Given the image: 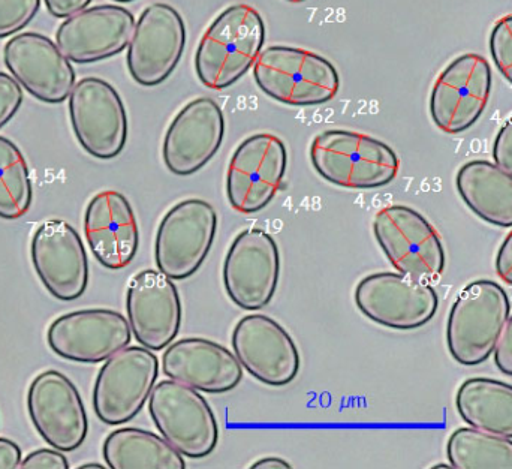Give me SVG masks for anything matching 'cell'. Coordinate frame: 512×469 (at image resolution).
Returning a JSON list of instances; mask_svg holds the SVG:
<instances>
[{
  "instance_id": "obj_5",
  "label": "cell",
  "mask_w": 512,
  "mask_h": 469,
  "mask_svg": "<svg viewBox=\"0 0 512 469\" xmlns=\"http://www.w3.org/2000/svg\"><path fill=\"white\" fill-rule=\"evenodd\" d=\"M376 242L394 269L418 281L433 282L445 270V248L436 228L412 207L394 204L376 213Z\"/></svg>"
},
{
  "instance_id": "obj_39",
  "label": "cell",
  "mask_w": 512,
  "mask_h": 469,
  "mask_svg": "<svg viewBox=\"0 0 512 469\" xmlns=\"http://www.w3.org/2000/svg\"><path fill=\"white\" fill-rule=\"evenodd\" d=\"M251 468H258V469H264V468H291V465L288 464V462L283 461V459L280 458H264L261 459V461L255 462V464H252Z\"/></svg>"
},
{
  "instance_id": "obj_25",
  "label": "cell",
  "mask_w": 512,
  "mask_h": 469,
  "mask_svg": "<svg viewBox=\"0 0 512 469\" xmlns=\"http://www.w3.org/2000/svg\"><path fill=\"white\" fill-rule=\"evenodd\" d=\"M463 203L487 224L512 228V174L486 159L466 162L456 177Z\"/></svg>"
},
{
  "instance_id": "obj_9",
  "label": "cell",
  "mask_w": 512,
  "mask_h": 469,
  "mask_svg": "<svg viewBox=\"0 0 512 469\" xmlns=\"http://www.w3.org/2000/svg\"><path fill=\"white\" fill-rule=\"evenodd\" d=\"M355 305L373 323L393 330H415L435 318L439 296L429 282L403 273H372L358 282Z\"/></svg>"
},
{
  "instance_id": "obj_20",
  "label": "cell",
  "mask_w": 512,
  "mask_h": 469,
  "mask_svg": "<svg viewBox=\"0 0 512 469\" xmlns=\"http://www.w3.org/2000/svg\"><path fill=\"white\" fill-rule=\"evenodd\" d=\"M126 312L132 335L149 350H164L179 335L183 318L179 290L159 270H143L131 279Z\"/></svg>"
},
{
  "instance_id": "obj_17",
  "label": "cell",
  "mask_w": 512,
  "mask_h": 469,
  "mask_svg": "<svg viewBox=\"0 0 512 469\" xmlns=\"http://www.w3.org/2000/svg\"><path fill=\"white\" fill-rule=\"evenodd\" d=\"M129 321L111 309H84L62 315L47 332L56 356L75 363H101L131 344Z\"/></svg>"
},
{
  "instance_id": "obj_4",
  "label": "cell",
  "mask_w": 512,
  "mask_h": 469,
  "mask_svg": "<svg viewBox=\"0 0 512 469\" xmlns=\"http://www.w3.org/2000/svg\"><path fill=\"white\" fill-rule=\"evenodd\" d=\"M510 315V297L498 282L480 279L466 285L448 317L447 344L453 359L463 366L487 362Z\"/></svg>"
},
{
  "instance_id": "obj_2",
  "label": "cell",
  "mask_w": 512,
  "mask_h": 469,
  "mask_svg": "<svg viewBox=\"0 0 512 469\" xmlns=\"http://www.w3.org/2000/svg\"><path fill=\"white\" fill-rule=\"evenodd\" d=\"M310 161L322 179L348 189L382 188L390 185L400 170L399 156L387 143L343 129L316 135Z\"/></svg>"
},
{
  "instance_id": "obj_12",
  "label": "cell",
  "mask_w": 512,
  "mask_h": 469,
  "mask_svg": "<svg viewBox=\"0 0 512 469\" xmlns=\"http://www.w3.org/2000/svg\"><path fill=\"white\" fill-rule=\"evenodd\" d=\"M186 24L168 3H153L141 12L128 45L129 74L143 87L164 83L182 60Z\"/></svg>"
},
{
  "instance_id": "obj_10",
  "label": "cell",
  "mask_w": 512,
  "mask_h": 469,
  "mask_svg": "<svg viewBox=\"0 0 512 469\" xmlns=\"http://www.w3.org/2000/svg\"><path fill=\"white\" fill-rule=\"evenodd\" d=\"M69 117L80 146L102 161L117 158L128 141V114L108 81L86 77L69 95Z\"/></svg>"
},
{
  "instance_id": "obj_36",
  "label": "cell",
  "mask_w": 512,
  "mask_h": 469,
  "mask_svg": "<svg viewBox=\"0 0 512 469\" xmlns=\"http://www.w3.org/2000/svg\"><path fill=\"white\" fill-rule=\"evenodd\" d=\"M92 0H45L48 12L56 18H68L83 11Z\"/></svg>"
},
{
  "instance_id": "obj_1",
  "label": "cell",
  "mask_w": 512,
  "mask_h": 469,
  "mask_svg": "<svg viewBox=\"0 0 512 469\" xmlns=\"http://www.w3.org/2000/svg\"><path fill=\"white\" fill-rule=\"evenodd\" d=\"M264 42L265 23L254 6H230L201 38L195 54L198 78L209 89H228L255 65Z\"/></svg>"
},
{
  "instance_id": "obj_18",
  "label": "cell",
  "mask_w": 512,
  "mask_h": 469,
  "mask_svg": "<svg viewBox=\"0 0 512 469\" xmlns=\"http://www.w3.org/2000/svg\"><path fill=\"white\" fill-rule=\"evenodd\" d=\"M3 62L17 83L38 101L60 104L74 89L71 60L41 33L23 32L9 39L3 48Z\"/></svg>"
},
{
  "instance_id": "obj_22",
  "label": "cell",
  "mask_w": 512,
  "mask_h": 469,
  "mask_svg": "<svg viewBox=\"0 0 512 469\" xmlns=\"http://www.w3.org/2000/svg\"><path fill=\"white\" fill-rule=\"evenodd\" d=\"M135 29V17L119 5H98L60 24L56 44L71 62L96 63L122 53Z\"/></svg>"
},
{
  "instance_id": "obj_21",
  "label": "cell",
  "mask_w": 512,
  "mask_h": 469,
  "mask_svg": "<svg viewBox=\"0 0 512 469\" xmlns=\"http://www.w3.org/2000/svg\"><path fill=\"white\" fill-rule=\"evenodd\" d=\"M225 117L213 99H194L174 117L165 134L162 156L176 176H192L203 170L221 149Z\"/></svg>"
},
{
  "instance_id": "obj_35",
  "label": "cell",
  "mask_w": 512,
  "mask_h": 469,
  "mask_svg": "<svg viewBox=\"0 0 512 469\" xmlns=\"http://www.w3.org/2000/svg\"><path fill=\"white\" fill-rule=\"evenodd\" d=\"M495 362L502 374L512 377V315L508 318L496 345Z\"/></svg>"
},
{
  "instance_id": "obj_34",
  "label": "cell",
  "mask_w": 512,
  "mask_h": 469,
  "mask_svg": "<svg viewBox=\"0 0 512 469\" xmlns=\"http://www.w3.org/2000/svg\"><path fill=\"white\" fill-rule=\"evenodd\" d=\"M63 452L57 449H41L30 453L26 459L21 461V468H51V469H68L69 462Z\"/></svg>"
},
{
  "instance_id": "obj_26",
  "label": "cell",
  "mask_w": 512,
  "mask_h": 469,
  "mask_svg": "<svg viewBox=\"0 0 512 469\" xmlns=\"http://www.w3.org/2000/svg\"><path fill=\"white\" fill-rule=\"evenodd\" d=\"M456 408L466 425L512 438V386L492 378H471L460 386Z\"/></svg>"
},
{
  "instance_id": "obj_41",
  "label": "cell",
  "mask_w": 512,
  "mask_h": 469,
  "mask_svg": "<svg viewBox=\"0 0 512 469\" xmlns=\"http://www.w3.org/2000/svg\"><path fill=\"white\" fill-rule=\"evenodd\" d=\"M114 2H117V3H131V2H135V0H114Z\"/></svg>"
},
{
  "instance_id": "obj_16",
  "label": "cell",
  "mask_w": 512,
  "mask_h": 469,
  "mask_svg": "<svg viewBox=\"0 0 512 469\" xmlns=\"http://www.w3.org/2000/svg\"><path fill=\"white\" fill-rule=\"evenodd\" d=\"M33 269L45 290L60 302H72L86 293L89 260L83 240L71 224L50 219L39 225L30 245Z\"/></svg>"
},
{
  "instance_id": "obj_38",
  "label": "cell",
  "mask_w": 512,
  "mask_h": 469,
  "mask_svg": "<svg viewBox=\"0 0 512 469\" xmlns=\"http://www.w3.org/2000/svg\"><path fill=\"white\" fill-rule=\"evenodd\" d=\"M21 461L20 447L8 438H0V468H18Z\"/></svg>"
},
{
  "instance_id": "obj_37",
  "label": "cell",
  "mask_w": 512,
  "mask_h": 469,
  "mask_svg": "<svg viewBox=\"0 0 512 469\" xmlns=\"http://www.w3.org/2000/svg\"><path fill=\"white\" fill-rule=\"evenodd\" d=\"M496 272L505 284L512 285V230L499 248Z\"/></svg>"
},
{
  "instance_id": "obj_3",
  "label": "cell",
  "mask_w": 512,
  "mask_h": 469,
  "mask_svg": "<svg viewBox=\"0 0 512 469\" xmlns=\"http://www.w3.org/2000/svg\"><path fill=\"white\" fill-rule=\"evenodd\" d=\"M259 89L274 101L295 107L325 104L336 98L340 75L321 54L288 45H271L254 65Z\"/></svg>"
},
{
  "instance_id": "obj_27",
  "label": "cell",
  "mask_w": 512,
  "mask_h": 469,
  "mask_svg": "<svg viewBox=\"0 0 512 469\" xmlns=\"http://www.w3.org/2000/svg\"><path fill=\"white\" fill-rule=\"evenodd\" d=\"M108 468H186L185 458L164 437L137 428L111 432L102 447Z\"/></svg>"
},
{
  "instance_id": "obj_8",
  "label": "cell",
  "mask_w": 512,
  "mask_h": 469,
  "mask_svg": "<svg viewBox=\"0 0 512 469\" xmlns=\"http://www.w3.org/2000/svg\"><path fill=\"white\" fill-rule=\"evenodd\" d=\"M159 377V360L146 347H126L105 360L93 389L96 417L125 425L143 410Z\"/></svg>"
},
{
  "instance_id": "obj_33",
  "label": "cell",
  "mask_w": 512,
  "mask_h": 469,
  "mask_svg": "<svg viewBox=\"0 0 512 469\" xmlns=\"http://www.w3.org/2000/svg\"><path fill=\"white\" fill-rule=\"evenodd\" d=\"M493 159L502 170L512 174V116L502 126L493 144Z\"/></svg>"
},
{
  "instance_id": "obj_31",
  "label": "cell",
  "mask_w": 512,
  "mask_h": 469,
  "mask_svg": "<svg viewBox=\"0 0 512 469\" xmlns=\"http://www.w3.org/2000/svg\"><path fill=\"white\" fill-rule=\"evenodd\" d=\"M489 45L496 68L512 84V15H505L495 24Z\"/></svg>"
},
{
  "instance_id": "obj_29",
  "label": "cell",
  "mask_w": 512,
  "mask_h": 469,
  "mask_svg": "<svg viewBox=\"0 0 512 469\" xmlns=\"http://www.w3.org/2000/svg\"><path fill=\"white\" fill-rule=\"evenodd\" d=\"M33 201L29 167L17 144L0 135V218L20 219Z\"/></svg>"
},
{
  "instance_id": "obj_13",
  "label": "cell",
  "mask_w": 512,
  "mask_h": 469,
  "mask_svg": "<svg viewBox=\"0 0 512 469\" xmlns=\"http://www.w3.org/2000/svg\"><path fill=\"white\" fill-rule=\"evenodd\" d=\"M286 164L285 143L276 135L246 138L228 167L227 195L233 209L245 215L265 209L282 186Z\"/></svg>"
},
{
  "instance_id": "obj_30",
  "label": "cell",
  "mask_w": 512,
  "mask_h": 469,
  "mask_svg": "<svg viewBox=\"0 0 512 469\" xmlns=\"http://www.w3.org/2000/svg\"><path fill=\"white\" fill-rule=\"evenodd\" d=\"M41 8V0H0V39L23 30Z\"/></svg>"
},
{
  "instance_id": "obj_7",
  "label": "cell",
  "mask_w": 512,
  "mask_h": 469,
  "mask_svg": "<svg viewBox=\"0 0 512 469\" xmlns=\"http://www.w3.org/2000/svg\"><path fill=\"white\" fill-rule=\"evenodd\" d=\"M218 213L206 200L189 198L168 210L159 224L155 260L159 272L173 281L191 278L212 251Z\"/></svg>"
},
{
  "instance_id": "obj_40",
  "label": "cell",
  "mask_w": 512,
  "mask_h": 469,
  "mask_svg": "<svg viewBox=\"0 0 512 469\" xmlns=\"http://www.w3.org/2000/svg\"><path fill=\"white\" fill-rule=\"evenodd\" d=\"M80 468H104L102 465L99 464H89V465H81Z\"/></svg>"
},
{
  "instance_id": "obj_19",
  "label": "cell",
  "mask_w": 512,
  "mask_h": 469,
  "mask_svg": "<svg viewBox=\"0 0 512 469\" xmlns=\"http://www.w3.org/2000/svg\"><path fill=\"white\" fill-rule=\"evenodd\" d=\"M233 350L246 372L271 387L291 384L300 371L292 336L267 315L252 314L234 327Z\"/></svg>"
},
{
  "instance_id": "obj_28",
  "label": "cell",
  "mask_w": 512,
  "mask_h": 469,
  "mask_svg": "<svg viewBox=\"0 0 512 469\" xmlns=\"http://www.w3.org/2000/svg\"><path fill=\"white\" fill-rule=\"evenodd\" d=\"M448 462L457 469H512V438L475 428H460L451 434Z\"/></svg>"
},
{
  "instance_id": "obj_6",
  "label": "cell",
  "mask_w": 512,
  "mask_h": 469,
  "mask_svg": "<svg viewBox=\"0 0 512 469\" xmlns=\"http://www.w3.org/2000/svg\"><path fill=\"white\" fill-rule=\"evenodd\" d=\"M149 413L162 437L183 456L203 459L219 443V425L209 402L198 390L174 380L155 384Z\"/></svg>"
},
{
  "instance_id": "obj_24",
  "label": "cell",
  "mask_w": 512,
  "mask_h": 469,
  "mask_svg": "<svg viewBox=\"0 0 512 469\" xmlns=\"http://www.w3.org/2000/svg\"><path fill=\"white\" fill-rule=\"evenodd\" d=\"M84 234L90 251L105 269H125L140 246L134 209L117 191L99 192L90 200L84 215Z\"/></svg>"
},
{
  "instance_id": "obj_15",
  "label": "cell",
  "mask_w": 512,
  "mask_h": 469,
  "mask_svg": "<svg viewBox=\"0 0 512 469\" xmlns=\"http://www.w3.org/2000/svg\"><path fill=\"white\" fill-rule=\"evenodd\" d=\"M280 278L276 240L259 228L242 231L224 263V285L234 305L256 312L268 306Z\"/></svg>"
},
{
  "instance_id": "obj_11",
  "label": "cell",
  "mask_w": 512,
  "mask_h": 469,
  "mask_svg": "<svg viewBox=\"0 0 512 469\" xmlns=\"http://www.w3.org/2000/svg\"><path fill=\"white\" fill-rule=\"evenodd\" d=\"M492 69L486 57L468 53L439 75L430 95V116L445 134L468 131L483 116L492 93Z\"/></svg>"
},
{
  "instance_id": "obj_42",
  "label": "cell",
  "mask_w": 512,
  "mask_h": 469,
  "mask_svg": "<svg viewBox=\"0 0 512 469\" xmlns=\"http://www.w3.org/2000/svg\"><path fill=\"white\" fill-rule=\"evenodd\" d=\"M288 2H291V3H301V2H304V0H288Z\"/></svg>"
},
{
  "instance_id": "obj_23",
  "label": "cell",
  "mask_w": 512,
  "mask_h": 469,
  "mask_svg": "<svg viewBox=\"0 0 512 469\" xmlns=\"http://www.w3.org/2000/svg\"><path fill=\"white\" fill-rule=\"evenodd\" d=\"M162 371L170 380L198 392L222 395L243 380V366L224 345L204 338H186L168 345Z\"/></svg>"
},
{
  "instance_id": "obj_14",
  "label": "cell",
  "mask_w": 512,
  "mask_h": 469,
  "mask_svg": "<svg viewBox=\"0 0 512 469\" xmlns=\"http://www.w3.org/2000/svg\"><path fill=\"white\" fill-rule=\"evenodd\" d=\"M27 410L45 443L63 453L80 449L89 432L86 408L75 384L62 372H41L27 392Z\"/></svg>"
},
{
  "instance_id": "obj_32",
  "label": "cell",
  "mask_w": 512,
  "mask_h": 469,
  "mask_svg": "<svg viewBox=\"0 0 512 469\" xmlns=\"http://www.w3.org/2000/svg\"><path fill=\"white\" fill-rule=\"evenodd\" d=\"M23 104V90L14 77L0 72V129L12 119Z\"/></svg>"
}]
</instances>
